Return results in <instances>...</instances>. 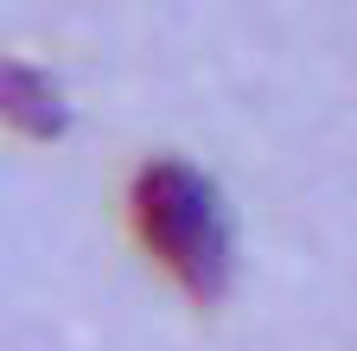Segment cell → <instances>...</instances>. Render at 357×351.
I'll return each instance as SVG.
<instances>
[{"instance_id":"cell-1","label":"cell","mask_w":357,"mask_h":351,"mask_svg":"<svg viewBox=\"0 0 357 351\" xmlns=\"http://www.w3.org/2000/svg\"><path fill=\"white\" fill-rule=\"evenodd\" d=\"M134 230L153 262L198 300H217L230 281V217L217 186L185 160H147L134 172Z\"/></svg>"},{"instance_id":"cell-2","label":"cell","mask_w":357,"mask_h":351,"mask_svg":"<svg viewBox=\"0 0 357 351\" xmlns=\"http://www.w3.org/2000/svg\"><path fill=\"white\" fill-rule=\"evenodd\" d=\"M0 121L26 141H58L70 128V103L52 77L26 58H0Z\"/></svg>"}]
</instances>
